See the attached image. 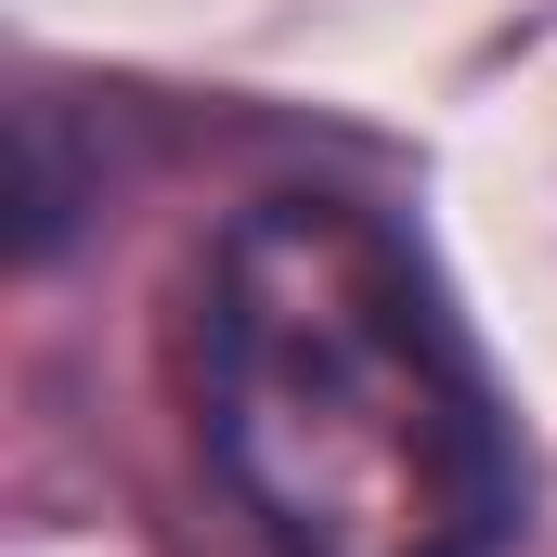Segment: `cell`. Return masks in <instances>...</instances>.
<instances>
[{"label":"cell","mask_w":557,"mask_h":557,"mask_svg":"<svg viewBox=\"0 0 557 557\" xmlns=\"http://www.w3.org/2000/svg\"><path fill=\"white\" fill-rule=\"evenodd\" d=\"M195 428L273 557L519 545V416L428 247L337 182H273L221 221L195 285Z\"/></svg>","instance_id":"6da1fadb"}]
</instances>
